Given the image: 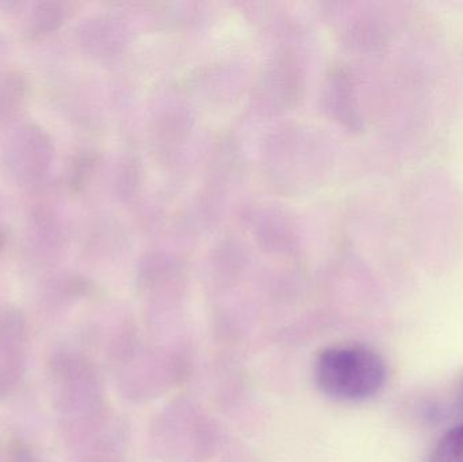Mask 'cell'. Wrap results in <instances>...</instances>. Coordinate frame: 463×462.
Masks as SVG:
<instances>
[{"label": "cell", "instance_id": "3957f363", "mask_svg": "<svg viewBox=\"0 0 463 462\" xmlns=\"http://www.w3.org/2000/svg\"><path fill=\"white\" fill-rule=\"evenodd\" d=\"M10 165L24 181H34L48 167L52 146L48 136L34 127L21 129L11 144Z\"/></svg>", "mask_w": 463, "mask_h": 462}, {"label": "cell", "instance_id": "8992f818", "mask_svg": "<svg viewBox=\"0 0 463 462\" xmlns=\"http://www.w3.org/2000/svg\"><path fill=\"white\" fill-rule=\"evenodd\" d=\"M61 8L59 3H43L38 5L33 16L32 29L35 34H46L56 30L61 24Z\"/></svg>", "mask_w": 463, "mask_h": 462}, {"label": "cell", "instance_id": "277c9868", "mask_svg": "<svg viewBox=\"0 0 463 462\" xmlns=\"http://www.w3.org/2000/svg\"><path fill=\"white\" fill-rule=\"evenodd\" d=\"M429 462H463V423L440 438Z\"/></svg>", "mask_w": 463, "mask_h": 462}, {"label": "cell", "instance_id": "7a4b0ae2", "mask_svg": "<svg viewBox=\"0 0 463 462\" xmlns=\"http://www.w3.org/2000/svg\"><path fill=\"white\" fill-rule=\"evenodd\" d=\"M27 322L15 306L0 308V401L13 396L26 369Z\"/></svg>", "mask_w": 463, "mask_h": 462}, {"label": "cell", "instance_id": "6da1fadb", "mask_svg": "<svg viewBox=\"0 0 463 462\" xmlns=\"http://www.w3.org/2000/svg\"><path fill=\"white\" fill-rule=\"evenodd\" d=\"M316 379L326 395L358 401L380 392L386 382L383 358L359 346L331 347L316 363Z\"/></svg>", "mask_w": 463, "mask_h": 462}, {"label": "cell", "instance_id": "5b68a950", "mask_svg": "<svg viewBox=\"0 0 463 462\" xmlns=\"http://www.w3.org/2000/svg\"><path fill=\"white\" fill-rule=\"evenodd\" d=\"M24 95V79L14 73L5 76L0 83V119L13 116Z\"/></svg>", "mask_w": 463, "mask_h": 462}, {"label": "cell", "instance_id": "52a82bcc", "mask_svg": "<svg viewBox=\"0 0 463 462\" xmlns=\"http://www.w3.org/2000/svg\"><path fill=\"white\" fill-rule=\"evenodd\" d=\"M7 462H40V457L29 442L15 437L8 444Z\"/></svg>", "mask_w": 463, "mask_h": 462}, {"label": "cell", "instance_id": "ba28073f", "mask_svg": "<svg viewBox=\"0 0 463 462\" xmlns=\"http://www.w3.org/2000/svg\"><path fill=\"white\" fill-rule=\"evenodd\" d=\"M461 404H462V407H463V388H462V392H461Z\"/></svg>", "mask_w": 463, "mask_h": 462}]
</instances>
